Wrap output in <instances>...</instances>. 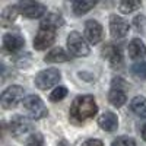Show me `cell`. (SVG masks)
Segmentation results:
<instances>
[{
  "instance_id": "7",
  "label": "cell",
  "mask_w": 146,
  "mask_h": 146,
  "mask_svg": "<svg viewBox=\"0 0 146 146\" xmlns=\"http://www.w3.org/2000/svg\"><path fill=\"white\" fill-rule=\"evenodd\" d=\"M101 54L113 67H120L123 64V53H121V48L115 44H105L101 50Z\"/></svg>"
},
{
  "instance_id": "25",
  "label": "cell",
  "mask_w": 146,
  "mask_h": 146,
  "mask_svg": "<svg viewBox=\"0 0 146 146\" xmlns=\"http://www.w3.org/2000/svg\"><path fill=\"white\" fill-rule=\"evenodd\" d=\"M133 22H135V28H136L137 31H140V32H142V31L145 29V27H146V18H145L143 15L136 16Z\"/></svg>"
},
{
  "instance_id": "18",
  "label": "cell",
  "mask_w": 146,
  "mask_h": 146,
  "mask_svg": "<svg viewBox=\"0 0 146 146\" xmlns=\"http://www.w3.org/2000/svg\"><path fill=\"white\" fill-rule=\"evenodd\" d=\"M108 101L111 105L120 108V107H123L127 101V96L124 94V91L121 89V88H113L111 91L108 92Z\"/></svg>"
},
{
  "instance_id": "19",
  "label": "cell",
  "mask_w": 146,
  "mask_h": 146,
  "mask_svg": "<svg viewBox=\"0 0 146 146\" xmlns=\"http://www.w3.org/2000/svg\"><path fill=\"white\" fill-rule=\"evenodd\" d=\"M130 110L140 118H146V98L145 96H135L130 102Z\"/></svg>"
},
{
  "instance_id": "6",
  "label": "cell",
  "mask_w": 146,
  "mask_h": 146,
  "mask_svg": "<svg viewBox=\"0 0 146 146\" xmlns=\"http://www.w3.org/2000/svg\"><path fill=\"white\" fill-rule=\"evenodd\" d=\"M60 79H62V75H60V72L57 69H47V70H42L36 75L35 85L40 89H50Z\"/></svg>"
},
{
  "instance_id": "23",
  "label": "cell",
  "mask_w": 146,
  "mask_h": 146,
  "mask_svg": "<svg viewBox=\"0 0 146 146\" xmlns=\"http://www.w3.org/2000/svg\"><path fill=\"white\" fill-rule=\"evenodd\" d=\"M66 96H67V88H64V86H58V88H56V89L50 94V101H53V102H58V101L64 100Z\"/></svg>"
},
{
  "instance_id": "3",
  "label": "cell",
  "mask_w": 146,
  "mask_h": 146,
  "mask_svg": "<svg viewBox=\"0 0 146 146\" xmlns=\"http://www.w3.org/2000/svg\"><path fill=\"white\" fill-rule=\"evenodd\" d=\"M23 88L22 86H18V85H12V86H9L7 89L3 91L2 96H0V104H2V107L5 110H10L16 107L21 100L23 98Z\"/></svg>"
},
{
  "instance_id": "2",
  "label": "cell",
  "mask_w": 146,
  "mask_h": 146,
  "mask_svg": "<svg viewBox=\"0 0 146 146\" xmlns=\"http://www.w3.org/2000/svg\"><path fill=\"white\" fill-rule=\"evenodd\" d=\"M23 107H25V110L29 113V115L32 118H35V120L44 118L48 114V110L44 105L42 100L40 98V96H36V95L27 96V98L23 100Z\"/></svg>"
},
{
  "instance_id": "14",
  "label": "cell",
  "mask_w": 146,
  "mask_h": 146,
  "mask_svg": "<svg viewBox=\"0 0 146 146\" xmlns=\"http://www.w3.org/2000/svg\"><path fill=\"white\" fill-rule=\"evenodd\" d=\"M98 126L105 131H114L118 126V118L114 113L107 111L98 118Z\"/></svg>"
},
{
  "instance_id": "11",
  "label": "cell",
  "mask_w": 146,
  "mask_h": 146,
  "mask_svg": "<svg viewBox=\"0 0 146 146\" xmlns=\"http://www.w3.org/2000/svg\"><path fill=\"white\" fill-rule=\"evenodd\" d=\"M85 36L91 44H98L102 40V27L100 22L94 19L85 23Z\"/></svg>"
},
{
  "instance_id": "24",
  "label": "cell",
  "mask_w": 146,
  "mask_h": 146,
  "mask_svg": "<svg viewBox=\"0 0 146 146\" xmlns=\"http://www.w3.org/2000/svg\"><path fill=\"white\" fill-rule=\"evenodd\" d=\"M111 146H136V142L135 139L131 137H126V136H121V137H117Z\"/></svg>"
},
{
  "instance_id": "21",
  "label": "cell",
  "mask_w": 146,
  "mask_h": 146,
  "mask_svg": "<svg viewBox=\"0 0 146 146\" xmlns=\"http://www.w3.org/2000/svg\"><path fill=\"white\" fill-rule=\"evenodd\" d=\"M140 6H142V3H140V2H133V0H126V2H120L118 9H120V12H123V13H131V12L137 10Z\"/></svg>"
},
{
  "instance_id": "17",
  "label": "cell",
  "mask_w": 146,
  "mask_h": 146,
  "mask_svg": "<svg viewBox=\"0 0 146 146\" xmlns=\"http://www.w3.org/2000/svg\"><path fill=\"white\" fill-rule=\"evenodd\" d=\"M44 60L47 63H63V62L70 60V57H69V54L63 50L62 47H56V48H53V50L45 56Z\"/></svg>"
},
{
  "instance_id": "16",
  "label": "cell",
  "mask_w": 146,
  "mask_h": 146,
  "mask_svg": "<svg viewBox=\"0 0 146 146\" xmlns=\"http://www.w3.org/2000/svg\"><path fill=\"white\" fill-rule=\"evenodd\" d=\"M18 13H19L18 6H7L2 12V15H0V23H2V27H5V28L10 27L12 23L16 21Z\"/></svg>"
},
{
  "instance_id": "9",
  "label": "cell",
  "mask_w": 146,
  "mask_h": 146,
  "mask_svg": "<svg viewBox=\"0 0 146 146\" xmlns=\"http://www.w3.org/2000/svg\"><path fill=\"white\" fill-rule=\"evenodd\" d=\"M129 22L124 21L123 18H120L117 15H111L110 18V32L114 38H123L129 34Z\"/></svg>"
},
{
  "instance_id": "27",
  "label": "cell",
  "mask_w": 146,
  "mask_h": 146,
  "mask_svg": "<svg viewBox=\"0 0 146 146\" xmlns=\"http://www.w3.org/2000/svg\"><path fill=\"white\" fill-rule=\"evenodd\" d=\"M82 146H104V143L101 140H98V139H89L86 142H83Z\"/></svg>"
},
{
  "instance_id": "28",
  "label": "cell",
  "mask_w": 146,
  "mask_h": 146,
  "mask_svg": "<svg viewBox=\"0 0 146 146\" xmlns=\"http://www.w3.org/2000/svg\"><path fill=\"white\" fill-rule=\"evenodd\" d=\"M142 137H143V140L146 142V124H145L143 129H142Z\"/></svg>"
},
{
  "instance_id": "22",
  "label": "cell",
  "mask_w": 146,
  "mask_h": 146,
  "mask_svg": "<svg viewBox=\"0 0 146 146\" xmlns=\"http://www.w3.org/2000/svg\"><path fill=\"white\" fill-rule=\"evenodd\" d=\"M131 73L137 79H146V62H139L131 66Z\"/></svg>"
},
{
  "instance_id": "15",
  "label": "cell",
  "mask_w": 146,
  "mask_h": 146,
  "mask_svg": "<svg viewBox=\"0 0 146 146\" xmlns=\"http://www.w3.org/2000/svg\"><path fill=\"white\" fill-rule=\"evenodd\" d=\"M129 56L131 60H140L143 57H146V45L142 40L135 38L131 40L129 44Z\"/></svg>"
},
{
  "instance_id": "5",
  "label": "cell",
  "mask_w": 146,
  "mask_h": 146,
  "mask_svg": "<svg viewBox=\"0 0 146 146\" xmlns=\"http://www.w3.org/2000/svg\"><path fill=\"white\" fill-rule=\"evenodd\" d=\"M18 9H19V13L21 15H23L25 18H29V19L41 18L47 12V7L42 3L31 2V0H23V2H21L18 5Z\"/></svg>"
},
{
  "instance_id": "13",
  "label": "cell",
  "mask_w": 146,
  "mask_h": 146,
  "mask_svg": "<svg viewBox=\"0 0 146 146\" xmlns=\"http://www.w3.org/2000/svg\"><path fill=\"white\" fill-rule=\"evenodd\" d=\"M64 23V19L62 18V15L58 13H47V16L42 18L41 23H40V29H48V31H54L57 28H60Z\"/></svg>"
},
{
  "instance_id": "20",
  "label": "cell",
  "mask_w": 146,
  "mask_h": 146,
  "mask_svg": "<svg viewBox=\"0 0 146 146\" xmlns=\"http://www.w3.org/2000/svg\"><path fill=\"white\" fill-rule=\"evenodd\" d=\"M96 6V2H86V0H78V2H73L72 5V9L75 12V15L80 16V15H85L88 13L91 9H94Z\"/></svg>"
},
{
  "instance_id": "26",
  "label": "cell",
  "mask_w": 146,
  "mask_h": 146,
  "mask_svg": "<svg viewBox=\"0 0 146 146\" xmlns=\"http://www.w3.org/2000/svg\"><path fill=\"white\" fill-rule=\"evenodd\" d=\"M27 146H44L42 145V140H41V136H32L28 140Z\"/></svg>"
},
{
  "instance_id": "4",
  "label": "cell",
  "mask_w": 146,
  "mask_h": 146,
  "mask_svg": "<svg viewBox=\"0 0 146 146\" xmlns=\"http://www.w3.org/2000/svg\"><path fill=\"white\" fill-rule=\"evenodd\" d=\"M67 47H69V51L73 56H78V57H83V56H88L89 54V45L88 42L85 41V38L76 31H73L69 34L67 36Z\"/></svg>"
},
{
  "instance_id": "8",
  "label": "cell",
  "mask_w": 146,
  "mask_h": 146,
  "mask_svg": "<svg viewBox=\"0 0 146 146\" xmlns=\"http://www.w3.org/2000/svg\"><path fill=\"white\" fill-rule=\"evenodd\" d=\"M31 129H32L31 121L23 115H13L9 121V130L15 137H21L23 135H27L28 131H31Z\"/></svg>"
},
{
  "instance_id": "12",
  "label": "cell",
  "mask_w": 146,
  "mask_h": 146,
  "mask_svg": "<svg viewBox=\"0 0 146 146\" xmlns=\"http://www.w3.org/2000/svg\"><path fill=\"white\" fill-rule=\"evenodd\" d=\"M23 45H25V40L19 34H6L3 36V50L6 53L13 54V53L22 50Z\"/></svg>"
},
{
  "instance_id": "10",
  "label": "cell",
  "mask_w": 146,
  "mask_h": 146,
  "mask_svg": "<svg viewBox=\"0 0 146 146\" xmlns=\"http://www.w3.org/2000/svg\"><path fill=\"white\" fill-rule=\"evenodd\" d=\"M56 41V32L48 29H40L34 38V47L38 51L45 50L47 47H51Z\"/></svg>"
},
{
  "instance_id": "1",
  "label": "cell",
  "mask_w": 146,
  "mask_h": 146,
  "mask_svg": "<svg viewBox=\"0 0 146 146\" xmlns=\"http://www.w3.org/2000/svg\"><path fill=\"white\" fill-rule=\"evenodd\" d=\"M96 111H98V105L95 102V98L92 95H80L73 100L70 105V120L75 124H82L86 120L92 118Z\"/></svg>"
}]
</instances>
